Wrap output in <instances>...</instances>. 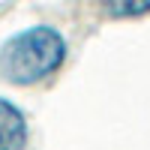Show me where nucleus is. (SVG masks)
Masks as SVG:
<instances>
[{"label": "nucleus", "mask_w": 150, "mask_h": 150, "mask_svg": "<svg viewBox=\"0 0 150 150\" xmlns=\"http://www.w3.org/2000/svg\"><path fill=\"white\" fill-rule=\"evenodd\" d=\"M27 144V123H24V114L0 99V150H24Z\"/></svg>", "instance_id": "2"}, {"label": "nucleus", "mask_w": 150, "mask_h": 150, "mask_svg": "<svg viewBox=\"0 0 150 150\" xmlns=\"http://www.w3.org/2000/svg\"><path fill=\"white\" fill-rule=\"evenodd\" d=\"M66 60V39L54 27L36 24L0 45V75L9 84H36L57 72Z\"/></svg>", "instance_id": "1"}, {"label": "nucleus", "mask_w": 150, "mask_h": 150, "mask_svg": "<svg viewBox=\"0 0 150 150\" xmlns=\"http://www.w3.org/2000/svg\"><path fill=\"white\" fill-rule=\"evenodd\" d=\"M102 9L111 18H138L150 12V0H117V3H105Z\"/></svg>", "instance_id": "3"}]
</instances>
